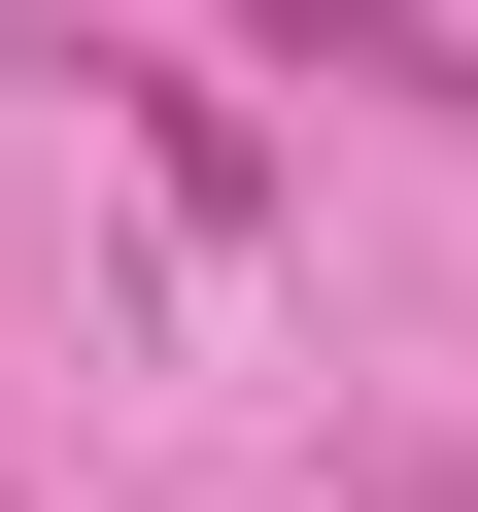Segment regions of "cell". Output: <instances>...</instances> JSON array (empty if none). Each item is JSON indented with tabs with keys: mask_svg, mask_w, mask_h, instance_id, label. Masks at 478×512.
<instances>
[{
	"mask_svg": "<svg viewBox=\"0 0 478 512\" xmlns=\"http://www.w3.org/2000/svg\"><path fill=\"white\" fill-rule=\"evenodd\" d=\"M205 35H274V69H342V103H478L444 0H205Z\"/></svg>",
	"mask_w": 478,
	"mask_h": 512,
	"instance_id": "1",
	"label": "cell"
},
{
	"mask_svg": "<svg viewBox=\"0 0 478 512\" xmlns=\"http://www.w3.org/2000/svg\"><path fill=\"white\" fill-rule=\"evenodd\" d=\"M103 103H137V171H171V239H239V205H274V137H239L205 69H103Z\"/></svg>",
	"mask_w": 478,
	"mask_h": 512,
	"instance_id": "2",
	"label": "cell"
},
{
	"mask_svg": "<svg viewBox=\"0 0 478 512\" xmlns=\"http://www.w3.org/2000/svg\"><path fill=\"white\" fill-rule=\"evenodd\" d=\"M342 512H478V444H376V478H342Z\"/></svg>",
	"mask_w": 478,
	"mask_h": 512,
	"instance_id": "3",
	"label": "cell"
}]
</instances>
